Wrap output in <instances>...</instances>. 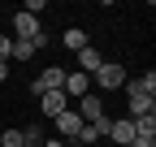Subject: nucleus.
<instances>
[{"label": "nucleus", "mask_w": 156, "mask_h": 147, "mask_svg": "<svg viewBox=\"0 0 156 147\" xmlns=\"http://www.w3.org/2000/svg\"><path fill=\"white\" fill-rule=\"evenodd\" d=\"M130 82V74H126V65H117V61H104L100 69L91 74V91L100 95V91H122Z\"/></svg>", "instance_id": "obj_1"}, {"label": "nucleus", "mask_w": 156, "mask_h": 147, "mask_svg": "<svg viewBox=\"0 0 156 147\" xmlns=\"http://www.w3.org/2000/svg\"><path fill=\"white\" fill-rule=\"evenodd\" d=\"M69 108H74V113L83 117V121H100V117H104V95H95V91H87V95H83V100H74Z\"/></svg>", "instance_id": "obj_2"}, {"label": "nucleus", "mask_w": 156, "mask_h": 147, "mask_svg": "<svg viewBox=\"0 0 156 147\" xmlns=\"http://www.w3.org/2000/svg\"><path fill=\"white\" fill-rule=\"evenodd\" d=\"M61 87H65V69H61V65H48V69L30 82V91H35V95H44V91H61Z\"/></svg>", "instance_id": "obj_3"}, {"label": "nucleus", "mask_w": 156, "mask_h": 147, "mask_svg": "<svg viewBox=\"0 0 156 147\" xmlns=\"http://www.w3.org/2000/svg\"><path fill=\"white\" fill-rule=\"evenodd\" d=\"M35 35H44V22L30 13H13V39H35Z\"/></svg>", "instance_id": "obj_4"}, {"label": "nucleus", "mask_w": 156, "mask_h": 147, "mask_svg": "<svg viewBox=\"0 0 156 147\" xmlns=\"http://www.w3.org/2000/svg\"><path fill=\"white\" fill-rule=\"evenodd\" d=\"M39 48H48V35H35V39H13V52H9V61H30Z\"/></svg>", "instance_id": "obj_5"}, {"label": "nucleus", "mask_w": 156, "mask_h": 147, "mask_svg": "<svg viewBox=\"0 0 156 147\" xmlns=\"http://www.w3.org/2000/svg\"><path fill=\"white\" fill-rule=\"evenodd\" d=\"M78 130H83V117H78L74 108H65V113L56 117V138H65V143H74V138H78Z\"/></svg>", "instance_id": "obj_6"}, {"label": "nucleus", "mask_w": 156, "mask_h": 147, "mask_svg": "<svg viewBox=\"0 0 156 147\" xmlns=\"http://www.w3.org/2000/svg\"><path fill=\"white\" fill-rule=\"evenodd\" d=\"M39 104H44V117L56 121V117L69 108V95H65V91H44V95H39Z\"/></svg>", "instance_id": "obj_7"}, {"label": "nucleus", "mask_w": 156, "mask_h": 147, "mask_svg": "<svg viewBox=\"0 0 156 147\" xmlns=\"http://www.w3.org/2000/svg\"><path fill=\"white\" fill-rule=\"evenodd\" d=\"M61 91H65V95H69V104H74V100H83L87 91H91V78L74 69V74H65V87H61Z\"/></svg>", "instance_id": "obj_8"}, {"label": "nucleus", "mask_w": 156, "mask_h": 147, "mask_svg": "<svg viewBox=\"0 0 156 147\" xmlns=\"http://www.w3.org/2000/svg\"><path fill=\"white\" fill-rule=\"evenodd\" d=\"M108 138L122 143V147H130V143H134V121H130V117H117V121L108 125Z\"/></svg>", "instance_id": "obj_9"}, {"label": "nucleus", "mask_w": 156, "mask_h": 147, "mask_svg": "<svg viewBox=\"0 0 156 147\" xmlns=\"http://www.w3.org/2000/svg\"><path fill=\"white\" fill-rule=\"evenodd\" d=\"M74 56H78V74H87V78H91V74L100 69V65H104L100 48H83V52H74Z\"/></svg>", "instance_id": "obj_10"}, {"label": "nucleus", "mask_w": 156, "mask_h": 147, "mask_svg": "<svg viewBox=\"0 0 156 147\" xmlns=\"http://www.w3.org/2000/svg\"><path fill=\"white\" fill-rule=\"evenodd\" d=\"M126 95H147V100H156V74L147 69L143 78H134V82H126Z\"/></svg>", "instance_id": "obj_11"}, {"label": "nucleus", "mask_w": 156, "mask_h": 147, "mask_svg": "<svg viewBox=\"0 0 156 147\" xmlns=\"http://www.w3.org/2000/svg\"><path fill=\"white\" fill-rule=\"evenodd\" d=\"M126 104H130V121H134V117L156 113V100H147V95H126Z\"/></svg>", "instance_id": "obj_12"}, {"label": "nucleus", "mask_w": 156, "mask_h": 147, "mask_svg": "<svg viewBox=\"0 0 156 147\" xmlns=\"http://www.w3.org/2000/svg\"><path fill=\"white\" fill-rule=\"evenodd\" d=\"M134 138H156V113L134 117Z\"/></svg>", "instance_id": "obj_13"}, {"label": "nucleus", "mask_w": 156, "mask_h": 147, "mask_svg": "<svg viewBox=\"0 0 156 147\" xmlns=\"http://www.w3.org/2000/svg\"><path fill=\"white\" fill-rule=\"evenodd\" d=\"M65 48H69V52H83V48H87V30L69 26V30H65Z\"/></svg>", "instance_id": "obj_14"}, {"label": "nucleus", "mask_w": 156, "mask_h": 147, "mask_svg": "<svg viewBox=\"0 0 156 147\" xmlns=\"http://www.w3.org/2000/svg\"><path fill=\"white\" fill-rule=\"evenodd\" d=\"M44 143V125H26L22 130V147H39Z\"/></svg>", "instance_id": "obj_15"}, {"label": "nucleus", "mask_w": 156, "mask_h": 147, "mask_svg": "<svg viewBox=\"0 0 156 147\" xmlns=\"http://www.w3.org/2000/svg\"><path fill=\"white\" fill-rule=\"evenodd\" d=\"M0 147H22V130H5L0 134Z\"/></svg>", "instance_id": "obj_16"}, {"label": "nucleus", "mask_w": 156, "mask_h": 147, "mask_svg": "<svg viewBox=\"0 0 156 147\" xmlns=\"http://www.w3.org/2000/svg\"><path fill=\"white\" fill-rule=\"evenodd\" d=\"M9 52H13V39H5V35H0V65H9Z\"/></svg>", "instance_id": "obj_17"}, {"label": "nucleus", "mask_w": 156, "mask_h": 147, "mask_svg": "<svg viewBox=\"0 0 156 147\" xmlns=\"http://www.w3.org/2000/svg\"><path fill=\"white\" fill-rule=\"evenodd\" d=\"M44 147H65V138H44Z\"/></svg>", "instance_id": "obj_18"}, {"label": "nucleus", "mask_w": 156, "mask_h": 147, "mask_svg": "<svg viewBox=\"0 0 156 147\" xmlns=\"http://www.w3.org/2000/svg\"><path fill=\"white\" fill-rule=\"evenodd\" d=\"M5 78H9V65H0V82H5Z\"/></svg>", "instance_id": "obj_19"}, {"label": "nucleus", "mask_w": 156, "mask_h": 147, "mask_svg": "<svg viewBox=\"0 0 156 147\" xmlns=\"http://www.w3.org/2000/svg\"><path fill=\"white\" fill-rule=\"evenodd\" d=\"M65 147H83V143H65Z\"/></svg>", "instance_id": "obj_20"}]
</instances>
